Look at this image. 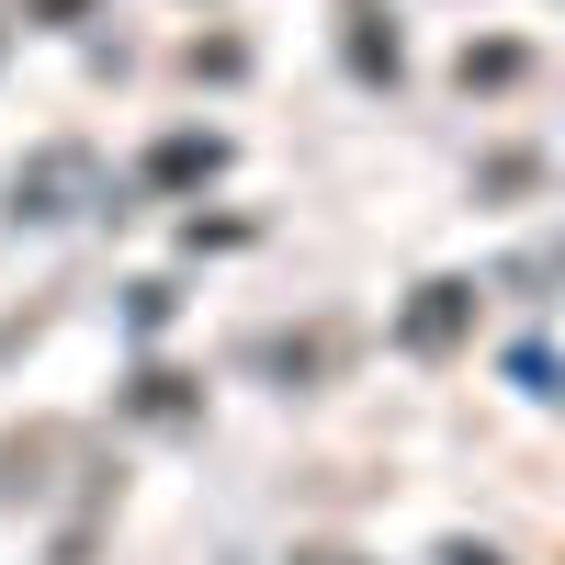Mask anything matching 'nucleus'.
Instances as JSON below:
<instances>
[{
    "instance_id": "1",
    "label": "nucleus",
    "mask_w": 565,
    "mask_h": 565,
    "mask_svg": "<svg viewBox=\"0 0 565 565\" xmlns=\"http://www.w3.org/2000/svg\"><path fill=\"white\" fill-rule=\"evenodd\" d=\"M452 328H463V282H430V306L407 317V351H441Z\"/></svg>"
}]
</instances>
